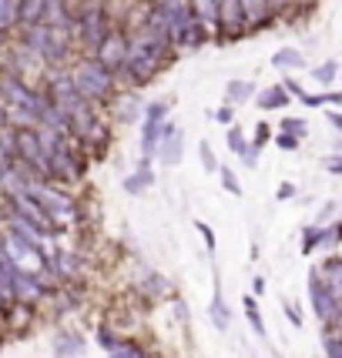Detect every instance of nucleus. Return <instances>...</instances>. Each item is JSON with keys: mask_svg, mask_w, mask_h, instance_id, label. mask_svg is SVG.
<instances>
[{"mask_svg": "<svg viewBox=\"0 0 342 358\" xmlns=\"http://www.w3.org/2000/svg\"><path fill=\"white\" fill-rule=\"evenodd\" d=\"M339 339H342V332H339Z\"/></svg>", "mask_w": 342, "mask_h": 358, "instance_id": "49", "label": "nucleus"}, {"mask_svg": "<svg viewBox=\"0 0 342 358\" xmlns=\"http://www.w3.org/2000/svg\"><path fill=\"white\" fill-rule=\"evenodd\" d=\"M255 97V84H248V80H228L225 87V104H245V101H252Z\"/></svg>", "mask_w": 342, "mask_h": 358, "instance_id": "24", "label": "nucleus"}, {"mask_svg": "<svg viewBox=\"0 0 342 358\" xmlns=\"http://www.w3.org/2000/svg\"><path fill=\"white\" fill-rule=\"evenodd\" d=\"M195 228H198V235L205 238V245H209V251L215 255V245H218V241H215V231H211V228L205 225V221H195Z\"/></svg>", "mask_w": 342, "mask_h": 358, "instance_id": "38", "label": "nucleus"}, {"mask_svg": "<svg viewBox=\"0 0 342 358\" xmlns=\"http://www.w3.org/2000/svg\"><path fill=\"white\" fill-rule=\"evenodd\" d=\"M272 64H275L279 71H299V67H305V57H302V51H295V47H282V51L272 54Z\"/></svg>", "mask_w": 342, "mask_h": 358, "instance_id": "23", "label": "nucleus"}, {"mask_svg": "<svg viewBox=\"0 0 342 358\" xmlns=\"http://www.w3.org/2000/svg\"><path fill=\"white\" fill-rule=\"evenodd\" d=\"M215 278V295H211V305H209V315H211V325L218 328V332H228V325H231V312H228L225 305V295H222V278H218V271H211Z\"/></svg>", "mask_w": 342, "mask_h": 358, "instance_id": "17", "label": "nucleus"}, {"mask_svg": "<svg viewBox=\"0 0 342 358\" xmlns=\"http://www.w3.org/2000/svg\"><path fill=\"white\" fill-rule=\"evenodd\" d=\"M191 3V14H195V20L205 27V34H215V7H218V0H188Z\"/></svg>", "mask_w": 342, "mask_h": 358, "instance_id": "21", "label": "nucleus"}, {"mask_svg": "<svg viewBox=\"0 0 342 358\" xmlns=\"http://www.w3.org/2000/svg\"><path fill=\"white\" fill-rule=\"evenodd\" d=\"M71 77H74V87L77 94L84 97V101H91V104H108L114 97V80L117 77L97 60V57H88V60H81L74 71H71Z\"/></svg>", "mask_w": 342, "mask_h": 358, "instance_id": "3", "label": "nucleus"}, {"mask_svg": "<svg viewBox=\"0 0 342 358\" xmlns=\"http://www.w3.org/2000/svg\"><path fill=\"white\" fill-rule=\"evenodd\" d=\"M0 97L7 101V108L20 111L24 117H31V124H40V114L47 111L44 91L31 87L20 74H0Z\"/></svg>", "mask_w": 342, "mask_h": 358, "instance_id": "5", "label": "nucleus"}, {"mask_svg": "<svg viewBox=\"0 0 342 358\" xmlns=\"http://www.w3.org/2000/svg\"><path fill=\"white\" fill-rule=\"evenodd\" d=\"M168 51H174L168 37V24L158 14V7H152L145 27L134 31V37H128V51H124V64H121V74L117 77H124L134 87H145L161 71Z\"/></svg>", "mask_w": 342, "mask_h": 358, "instance_id": "1", "label": "nucleus"}, {"mask_svg": "<svg viewBox=\"0 0 342 358\" xmlns=\"http://www.w3.org/2000/svg\"><path fill=\"white\" fill-rule=\"evenodd\" d=\"M268 141H272V131H268V124H259V128H255V141H252L248 148H252V151H262Z\"/></svg>", "mask_w": 342, "mask_h": 358, "instance_id": "36", "label": "nucleus"}, {"mask_svg": "<svg viewBox=\"0 0 342 358\" xmlns=\"http://www.w3.org/2000/svg\"><path fill=\"white\" fill-rule=\"evenodd\" d=\"M245 31V17H242V0H218L215 7V34L222 37H242Z\"/></svg>", "mask_w": 342, "mask_h": 358, "instance_id": "10", "label": "nucleus"}, {"mask_svg": "<svg viewBox=\"0 0 342 358\" xmlns=\"http://www.w3.org/2000/svg\"><path fill=\"white\" fill-rule=\"evenodd\" d=\"M124 51H128V37L121 34V31H108L104 40L95 47V57L111 71L114 77L121 74V64H124Z\"/></svg>", "mask_w": 342, "mask_h": 358, "instance_id": "11", "label": "nucleus"}, {"mask_svg": "<svg viewBox=\"0 0 342 358\" xmlns=\"http://www.w3.org/2000/svg\"><path fill=\"white\" fill-rule=\"evenodd\" d=\"M218 178H222V185H225L228 194H242V185H238V178H235L231 168H218Z\"/></svg>", "mask_w": 342, "mask_h": 358, "instance_id": "34", "label": "nucleus"}, {"mask_svg": "<svg viewBox=\"0 0 342 358\" xmlns=\"http://www.w3.org/2000/svg\"><path fill=\"white\" fill-rule=\"evenodd\" d=\"M17 27V0H0V34Z\"/></svg>", "mask_w": 342, "mask_h": 358, "instance_id": "30", "label": "nucleus"}, {"mask_svg": "<svg viewBox=\"0 0 342 358\" xmlns=\"http://www.w3.org/2000/svg\"><path fill=\"white\" fill-rule=\"evenodd\" d=\"M154 7H158V14L168 24V37H171V47H174V51H181V47L191 51V47H202V44L209 40L205 27L191 14L188 0H158Z\"/></svg>", "mask_w": 342, "mask_h": 358, "instance_id": "2", "label": "nucleus"}, {"mask_svg": "<svg viewBox=\"0 0 342 358\" xmlns=\"http://www.w3.org/2000/svg\"><path fill=\"white\" fill-rule=\"evenodd\" d=\"M292 194H295V185H288V181H285V185H279V194H275V198H279V201H288Z\"/></svg>", "mask_w": 342, "mask_h": 358, "instance_id": "44", "label": "nucleus"}, {"mask_svg": "<svg viewBox=\"0 0 342 358\" xmlns=\"http://www.w3.org/2000/svg\"><path fill=\"white\" fill-rule=\"evenodd\" d=\"M97 345L104 348V355L108 358H145V348L131 339H121V335H114L111 328H101L97 332Z\"/></svg>", "mask_w": 342, "mask_h": 358, "instance_id": "12", "label": "nucleus"}, {"mask_svg": "<svg viewBox=\"0 0 342 358\" xmlns=\"http://www.w3.org/2000/svg\"><path fill=\"white\" fill-rule=\"evenodd\" d=\"M181 131L174 128V124H165V137L158 141V151H154V157H158V164H165V168H174L178 161H181Z\"/></svg>", "mask_w": 342, "mask_h": 358, "instance_id": "13", "label": "nucleus"}, {"mask_svg": "<svg viewBox=\"0 0 342 358\" xmlns=\"http://www.w3.org/2000/svg\"><path fill=\"white\" fill-rule=\"evenodd\" d=\"M51 348H54L57 358H74V355H84L88 341H84L81 332H67V328H60V332H54V339H51Z\"/></svg>", "mask_w": 342, "mask_h": 358, "instance_id": "16", "label": "nucleus"}, {"mask_svg": "<svg viewBox=\"0 0 342 358\" xmlns=\"http://www.w3.org/2000/svg\"><path fill=\"white\" fill-rule=\"evenodd\" d=\"M332 235H336V231H329V228H323V225L305 228V235H302V251H305V255H309V251H316L319 245L332 241Z\"/></svg>", "mask_w": 342, "mask_h": 358, "instance_id": "27", "label": "nucleus"}, {"mask_svg": "<svg viewBox=\"0 0 342 358\" xmlns=\"http://www.w3.org/2000/svg\"><path fill=\"white\" fill-rule=\"evenodd\" d=\"M325 117H329V124H332V128H339V131H342V114L329 111V114H325Z\"/></svg>", "mask_w": 342, "mask_h": 358, "instance_id": "45", "label": "nucleus"}, {"mask_svg": "<svg viewBox=\"0 0 342 358\" xmlns=\"http://www.w3.org/2000/svg\"><path fill=\"white\" fill-rule=\"evenodd\" d=\"M3 44H7V34H0V51H3Z\"/></svg>", "mask_w": 342, "mask_h": 358, "instance_id": "48", "label": "nucleus"}, {"mask_svg": "<svg viewBox=\"0 0 342 358\" xmlns=\"http://www.w3.org/2000/svg\"><path fill=\"white\" fill-rule=\"evenodd\" d=\"M228 151L231 154H238V157H245L252 148H248V141H245V131L242 128H235V124H228Z\"/></svg>", "mask_w": 342, "mask_h": 358, "instance_id": "29", "label": "nucleus"}, {"mask_svg": "<svg viewBox=\"0 0 342 358\" xmlns=\"http://www.w3.org/2000/svg\"><path fill=\"white\" fill-rule=\"evenodd\" d=\"M20 191H27V194H31V198H34V201H38L51 218H54V225L64 228V225H71V221L77 218L74 198H71L67 191L54 188V185H51V181H44V178H34V174H31V178L24 181V188Z\"/></svg>", "mask_w": 342, "mask_h": 358, "instance_id": "4", "label": "nucleus"}, {"mask_svg": "<svg viewBox=\"0 0 342 358\" xmlns=\"http://www.w3.org/2000/svg\"><path fill=\"white\" fill-rule=\"evenodd\" d=\"M47 161H51V181L74 185L77 178L84 174V164H81V157L74 154V144H71V141H60L54 151L47 154Z\"/></svg>", "mask_w": 342, "mask_h": 358, "instance_id": "9", "label": "nucleus"}, {"mask_svg": "<svg viewBox=\"0 0 342 358\" xmlns=\"http://www.w3.org/2000/svg\"><path fill=\"white\" fill-rule=\"evenodd\" d=\"M325 278V284L332 288V295L342 302V258H329V262L323 264V271H319Z\"/></svg>", "mask_w": 342, "mask_h": 358, "instance_id": "26", "label": "nucleus"}, {"mask_svg": "<svg viewBox=\"0 0 342 358\" xmlns=\"http://www.w3.org/2000/svg\"><path fill=\"white\" fill-rule=\"evenodd\" d=\"M242 305H245V318H248V325L255 328V335H262V339H266V321H262V315H259V302H255V295H245Z\"/></svg>", "mask_w": 342, "mask_h": 358, "instance_id": "28", "label": "nucleus"}, {"mask_svg": "<svg viewBox=\"0 0 342 358\" xmlns=\"http://www.w3.org/2000/svg\"><path fill=\"white\" fill-rule=\"evenodd\" d=\"M71 40H74L71 31H57V27H47V24L27 27V47H31V51L38 54V60H44L47 67H60V64L67 60Z\"/></svg>", "mask_w": 342, "mask_h": 358, "instance_id": "6", "label": "nucleus"}, {"mask_svg": "<svg viewBox=\"0 0 342 358\" xmlns=\"http://www.w3.org/2000/svg\"><path fill=\"white\" fill-rule=\"evenodd\" d=\"M108 31H111L108 27V3L104 0H81L74 10V37L88 51H95Z\"/></svg>", "mask_w": 342, "mask_h": 358, "instance_id": "7", "label": "nucleus"}, {"mask_svg": "<svg viewBox=\"0 0 342 358\" xmlns=\"http://www.w3.org/2000/svg\"><path fill=\"white\" fill-rule=\"evenodd\" d=\"M309 298H312L316 318L323 321V325H336V321H342V302L332 295V288L325 284V278L319 275V271L309 275Z\"/></svg>", "mask_w": 342, "mask_h": 358, "instance_id": "8", "label": "nucleus"}, {"mask_svg": "<svg viewBox=\"0 0 342 358\" xmlns=\"http://www.w3.org/2000/svg\"><path fill=\"white\" fill-rule=\"evenodd\" d=\"M272 0H242V17H245V31H255L268 20Z\"/></svg>", "mask_w": 342, "mask_h": 358, "instance_id": "19", "label": "nucleus"}, {"mask_svg": "<svg viewBox=\"0 0 342 358\" xmlns=\"http://www.w3.org/2000/svg\"><path fill=\"white\" fill-rule=\"evenodd\" d=\"M282 308H285V315H288V321H292V325H295V328H302V315H299V312H295V305H288V302H285Z\"/></svg>", "mask_w": 342, "mask_h": 358, "instance_id": "43", "label": "nucleus"}, {"mask_svg": "<svg viewBox=\"0 0 342 358\" xmlns=\"http://www.w3.org/2000/svg\"><path fill=\"white\" fill-rule=\"evenodd\" d=\"M252 291H255V295H262V291H266V278H262V275L252 282Z\"/></svg>", "mask_w": 342, "mask_h": 358, "instance_id": "46", "label": "nucleus"}, {"mask_svg": "<svg viewBox=\"0 0 342 358\" xmlns=\"http://www.w3.org/2000/svg\"><path fill=\"white\" fill-rule=\"evenodd\" d=\"M54 295H57V302H60V305L54 308V315H67V312H74L77 305H81V302H77L74 291H54Z\"/></svg>", "mask_w": 342, "mask_h": 358, "instance_id": "31", "label": "nucleus"}, {"mask_svg": "<svg viewBox=\"0 0 342 358\" xmlns=\"http://www.w3.org/2000/svg\"><path fill=\"white\" fill-rule=\"evenodd\" d=\"M198 154H202V164H205V171H209V174H215V171L222 168V164L215 161V154H211V148H209V144H205V141L198 144Z\"/></svg>", "mask_w": 342, "mask_h": 358, "instance_id": "35", "label": "nucleus"}, {"mask_svg": "<svg viewBox=\"0 0 342 358\" xmlns=\"http://www.w3.org/2000/svg\"><path fill=\"white\" fill-rule=\"evenodd\" d=\"M275 144H279L282 151H295V148H299V137H295V134H288V131H282L279 137H275Z\"/></svg>", "mask_w": 342, "mask_h": 358, "instance_id": "37", "label": "nucleus"}, {"mask_svg": "<svg viewBox=\"0 0 342 358\" xmlns=\"http://www.w3.org/2000/svg\"><path fill=\"white\" fill-rule=\"evenodd\" d=\"M282 131L295 134V137H302V134H305V121H299V117H295V121H292V117H285V121H282Z\"/></svg>", "mask_w": 342, "mask_h": 358, "instance_id": "39", "label": "nucleus"}, {"mask_svg": "<svg viewBox=\"0 0 342 358\" xmlns=\"http://www.w3.org/2000/svg\"><path fill=\"white\" fill-rule=\"evenodd\" d=\"M323 348H325V358H342V339H339V335H332V332H325Z\"/></svg>", "mask_w": 342, "mask_h": 358, "instance_id": "33", "label": "nucleus"}, {"mask_svg": "<svg viewBox=\"0 0 342 358\" xmlns=\"http://www.w3.org/2000/svg\"><path fill=\"white\" fill-rule=\"evenodd\" d=\"M40 24L57 27V31H71V34H74V7H71L67 0H47L44 20H40Z\"/></svg>", "mask_w": 342, "mask_h": 358, "instance_id": "15", "label": "nucleus"}, {"mask_svg": "<svg viewBox=\"0 0 342 358\" xmlns=\"http://www.w3.org/2000/svg\"><path fill=\"white\" fill-rule=\"evenodd\" d=\"M325 104H342V94H325Z\"/></svg>", "mask_w": 342, "mask_h": 358, "instance_id": "47", "label": "nucleus"}, {"mask_svg": "<svg viewBox=\"0 0 342 358\" xmlns=\"http://www.w3.org/2000/svg\"><path fill=\"white\" fill-rule=\"evenodd\" d=\"M215 121H218V124H231V121H235V108H231V104H222V108L215 111Z\"/></svg>", "mask_w": 342, "mask_h": 358, "instance_id": "40", "label": "nucleus"}, {"mask_svg": "<svg viewBox=\"0 0 342 358\" xmlns=\"http://www.w3.org/2000/svg\"><path fill=\"white\" fill-rule=\"evenodd\" d=\"M44 7H47V0H17V27H34L44 20Z\"/></svg>", "mask_w": 342, "mask_h": 358, "instance_id": "20", "label": "nucleus"}, {"mask_svg": "<svg viewBox=\"0 0 342 358\" xmlns=\"http://www.w3.org/2000/svg\"><path fill=\"white\" fill-rule=\"evenodd\" d=\"M171 305H174V315H178V318L188 325V305L181 302V298H171Z\"/></svg>", "mask_w": 342, "mask_h": 358, "instance_id": "42", "label": "nucleus"}, {"mask_svg": "<svg viewBox=\"0 0 342 358\" xmlns=\"http://www.w3.org/2000/svg\"><path fill=\"white\" fill-rule=\"evenodd\" d=\"M288 91H285L282 84H275V87H266V91H259L255 94V101H259V108L262 111H279V108H285L288 104Z\"/></svg>", "mask_w": 342, "mask_h": 358, "instance_id": "22", "label": "nucleus"}, {"mask_svg": "<svg viewBox=\"0 0 342 358\" xmlns=\"http://www.w3.org/2000/svg\"><path fill=\"white\" fill-rule=\"evenodd\" d=\"M141 291H145V295H152V298H165V295H171L174 288H171V282L165 278V275H154V271H148V275L141 278Z\"/></svg>", "mask_w": 342, "mask_h": 358, "instance_id": "25", "label": "nucleus"}, {"mask_svg": "<svg viewBox=\"0 0 342 358\" xmlns=\"http://www.w3.org/2000/svg\"><path fill=\"white\" fill-rule=\"evenodd\" d=\"M336 71H339V64H336V60H325L323 67L312 71V77H316L319 84H332V80H336Z\"/></svg>", "mask_w": 342, "mask_h": 358, "instance_id": "32", "label": "nucleus"}, {"mask_svg": "<svg viewBox=\"0 0 342 358\" xmlns=\"http://www.w3.org/2000/svg\"><path fill=\"white\" fill-rule=\"evenodd\" d=\"M325 171H329V174H342V154H332V157L325 161Z\"/></svg>", "mask_w": 342, "mask_h": 358, "instance_id": "41", "label": "nucleus"}, {"mask_svg": "<svg viewBox=\"0 0 342 358\" xmlns=\"http://www.w3.org/2000/svg\"><path fill=\"white\" fill-rule=\"evenodd\" d=\"M152 185H154L152 161H145V157H141V164H138V171L124 178V191H128V194H145V191L152 188Z\"/></svg>", "mask_w": 342, "mask_h": 358, "instance_id": "18", "label": "nucleus"}, {"mask_svg": "<svg viewBox=\"0 0 342 358\" xmlns=\"http://www.w3.org/2000/svg\"><path fill=\"white\" fill-rule=\"evenodd\" d=\"M81 258H77V251H67V248H57L54 255H51V271H54L57 282H77L81 278Z\"/></svg>", "mask_w": 342, "mask_h": 358, "instance_id": "14", "label": "nucleus"}]
</instances>
